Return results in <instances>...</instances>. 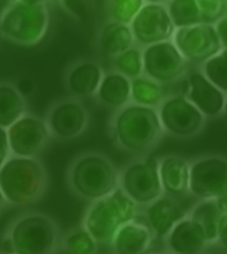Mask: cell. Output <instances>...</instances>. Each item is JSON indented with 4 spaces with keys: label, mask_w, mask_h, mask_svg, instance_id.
Returning a JSON list of instances; mask_svg holds the SVG:
<instances>
[{
    "label": "cell",
    "mask_w": 227,
    "mask_h": 254,
    "mask_svg": "<svg viewBox=\"0 0 227 254\" xmlns=\"http://www.w3.org/2000/svg\"><path fill=\"white\" fill-rule=\"evenodd\" d=\"M95 99L106 108L119 109L131 103V80L111 70L104 74L95 94Z\"/></svg>",
    "instance_id": "21"
},
{
    "label": "cell",
    "mask_w": 227,
    "mask_h": 254,
    "mask_svg": "<svg viewBox=\"0 0 227 254\" xmlns=\"http://www.w3.org/2000/svg\"><path fill=\"white\" fill-rule=\"evenodd\" d=\"M218 240L220 241L224 247L227 248V212L223 216V218L220 221V225H219Z\"/></svg>",
    "instance_id": "34"
},
{
    "label": "cell",
    "mask_w": 227,
    "mask_h": 254,
    "mask_svg": "<svg viewBox=\"0 0 227 254\" xmlns=\"http://www.w3.org/2000/svg\"><path fill=\"white\" fill-rule=\"evenodd\" d=\"M50 25V6L42 0H12L0 11V37L21 47L42 42Z\"/></svg>",
    "instance_id": "2"
},
{
    "label": "cell",
    "mask_w": 227,
    "mask_h": 254,
    "mask_svg": "<svg viewBox=\"0 0 227 254\" xmlns=\"http://www.w3.org/2000/svg\"><path fill=\"white\" fill-rule=\"evenodd\" d=\"M114 70L130 80L144 75V50L134 46L115 57Z\"/></svg>",
    "instance_id": "27"
},
{
    "label": "cell",
    "mask_w": 227,
    "mask_h": 254,
    "mask_svg": "<svg viewBox=\"0 0 227 254\" xmlns=\"http://www.w3.org/2000/svg\"><path fill=\"white\" fill-rule=\"evenodd\" d=\"M103 67L94 60H79L72 63L65 73V86L73 98L95 96L103 80Z\"/></svg>",
    "instance_id": "15"
},
{
    "label": "cell",
    "mask_w": 227,
    "mask_h": 254,
    "mask_svg": "<svg viewBox=\"0 0 227 254\" xmlns=\"http://www.w3.org/2000/svg\"><path fill=\"white\" fill-rule=\"evenodd\" d=\"M224 115H225V118L227 119V99H226V104H225V109H224Z\"/></svg>",
    "instance_id": "36"
},
{
    "label": "cell",
    "mask_w": 227,
    "mask_h": 254,
    "mask_svg": "<svg viewBox=\"0 0 227 254\" xmlns=\"http://www.w3.org/2000/svg\"><path fill=\"white\" fill-rule=\"evenodd\" d=\"M48 175L38 158L10 156L0 169V190L6 204L24 206L45 195Z\"/></svg>",
    "instance_id": "4"
},
{
    "label": "cell",
    "mask_w": 227,
    "mask_h": 254,
    "mask_svg": "<svg viewBox=\"0 0 227 254\" xmlns=\"http://www.w3.org/2000/svg\"><path fill=\"white\" fill-rule=\"evenodd\" d=\"M51 138L57 141H71L80 137L86 131L90 114L80 99L63 98L48 108L45 118Z\"/></svg>",
    "instance_id": "8"
},
{
    "label": "cell",
    "mask_w": 227,
    "mask_h": 254,
    "mask_svg": "<svg viewBox=\"0 0 227 254\" xmlns=\"http://www.w3.org/2000/svg\"><path fill=\"white\" fill-rule=\"evenodd\" d=\"M63 246L68 254H95L98 242L81 226L66 235Z\"/></svg>",
    "instance_id": "30"
},
{
    "label": "cell",
    "mask_w": 227,
    "mask_h": 254,
    "mask_svg": "<svg viewBox=\"0 0 227 254\" xmlns=\"http://www.w3.org/2000/svg\"><path fill=\"white\" fill-rule=\"evenodd\" d=\"M109 128L115 143L134 154H147L164 134L157 109L132 103L115 110Z\"/></svg>",
    "instance_id": "1"
},
{
    "label": "cell",
    "mask_w": 227,
    "mask_h": 254,
    "mask_svg": "<svg viewBox=\"0 0 227 254\" xmlns=\"http://www.w3.org/2000/svg\"><path fill=\"white\" fill-rule=\"evenodd\" d=\"M119 188L139 206H146L162 196L158 159L140 157L119 172Z\"/></svg>",
    "instance_id": "7"
},
{
    "label": "cell",
    "mask_w": 227,
    "mask_h": 254,
    "mask_svg": "<svg viewBox=\"0 0 227 254\" xmlns=\"http://www.w3.org/2000/svg\"><path fill=\"white\" fill-rule=\"evenodd\" d=\"M172 42L185 61L204 63L223 50L214 25L199 24L175 29Z\"/></svg>",
    "instance_id": "14"
},
{
    "label": "cell",
    "mask_w": 227,
    "mask_h": 254,
    "mask_svg": "<svg viewBox=\"0 0 227 254\" xmlns=\"http://www.w3.org/2000/svg\"><path fill=\"white\" fill-rule=\"evenodd\" d=\"M160 184L165 195L175 197L189 192L190 163L183 157L169 154L158 159Z\"/></svg>",
    "instance_id": "20"
},
{
    "label": "cell",
    "mask_w": 227,
    "mask_h": 254,
    "mask_svg": "<svg viewBox=\"0 0 227 254\" xmlns=\"http://www.w3.org/2000/svg\"><path fill=\"white\" fill-rule=\"evenodd\" d=\"M67 184L76 196L95 201L119 188V172L106 154L88 151L78 154L67 169Z\"/></svg>",
    "instance_id": "3"
},
{
    "label": "cell",
    "mask_w": 227,
    "mask_h": 254,
    "mask_svg": "<svg viewBox=\"0 0 227 254\" xmlns=\"http://www.w3.org/2000/svg\"><path fill=\"white\" fill-rule=\"evenodd\" d=\"M6 132L10 153L16 157L37 158L52 139L43 118L30 113L22 115Z\"/></svg>",
    "instance_id": "11"
},
{
    "label": "cell",
    "mask_w": 227,
    "mask_h": 254,
    "mask_svg": "<svg viewBox=\"0 0 227 254\" xmlns=\"http://www.w3.org/2000/svg\"><path fill=\"white\" fill-rule=\"evenodd\" d=\"M5 205H6V201H5V199H4V195H2L1 190H0V210H1L2 207L5 206Z\"/></svg>",
    "instance_id": "35"
},
{
    "label": "cell",
    "mask_w": 227,
    "mask_h": 254,
    "mask_svg": "<svg viewBox=\"0 0 227 254\" xmlns=\"http://www.w3.org/2000/svg\"><path fill=\"white\" fill-rule=\"evenodd\" d=\"M164 133L175 137H193L205 125V116L185 98L173 95L164 98L157 108Z\"/></svg>",
    "instance_id": "9"
},
{
    "label": "cell",
    "mask_w": 227,
    "mask_h": 254,
    "mask_svg": "<svg viewBox=\"0 0 227 254\" xmlns=\"http://www.w3.org/2000/svg\"><path fill=\"white\" fill-rule=\"evenodd\" d=\"M130 27L135 42L145 47L170 41L175 31L165 5L155 1H145Z\"/></svg>",
    "instance_id": "12"
},
{
    "label": "cell",
    "mask_w": 227,
    "mask_h": 254,
    "mask_svg": "<svg viewBox=\"0 0 227 254\" xmlns=\"http://www.w3.org/2000/svg\"><path fill=\"white\" fill-rule=\"evenodd\" d=\"M187 216L174 197L163 194L151 204L145 206L144 218L152 230L154 237L165 238L172 228Z\"/></svg>",
    "instance_id": "18"
},
{
    "label": "cell",
    "mask_w": 227,
    "mask_h": 254,
    "mask_svg": "<svg viewBox=\"0 0 227 254\" xmlns=\"http://www.w3.org/2000/svg\"><path fill=\"white\" fill-rule=\"evenodd\" d=\"M203 24L215 25L227 12V5L221 0H199Z\"/></svg>",
    "instance_id": "31"
},
{
    "label": "cell",
    "mask_w": 227,
    "mask_h": 254,
    "mask_svg": "<svg viewBox=\"0 0 227 254\" xmlns=\"http://www.w3.org/2000/svg\"><path fill=\"white\" fill-rule=\"evenodd\" d=\"M227 212V197L200 200L189 212V217L199 223L205 232L208 243L218 241V231L223 216Z\"/></svg>",
    "instance_id": "22"
},
{
    "label": "cell",
    "mask_w": 227,
    "mask_h": 254,
    "mask_svg": "<svg viewBox=\"0 0 227 254\" xmlns=\"http://www.w3.org/2000/svg\"><path fill=\"white\" fill-rule=\"evenodd\" d=\"M164 5L175 29L203 24L199 0H173Z\"/></svg>",
    "instance_id": "26"
},
{
    "label": "cell",
    "mask_w": 227,
    "mask_h": 254,
    "mask_svg": "<svg viewBox=\"0 0 227 254\" xmlns=\"http://www.w3.org/2000/svg\"><path fill=\"white\" fill-rule=\"evenodd\" d=\"M173 254H174V253H173Z\"/></svg>",
    "instance_id": "37"
},
{
    "label": "cell",
    "mask_w": 227,
    "mask_h": 254,
    "mask_svg": "<svg viewBox=\"0 0 227 254\" xmlns=\"http://www.w3.org/2000/svg\"><path fill=\"white\" fill-rule=\"evenodd\" d=\"M27 113L24 94L10 82H0V127L7 129Z\"/></svg>",
    "instance_id": "24"
},
{
    "label": "cell",
    "mask_w": 227,
    "mask_h": 254,
    "mask_svg": "<svg viewBox=\"0 0 227 254\" xmlns=\"http://www.w3.org/2000/svg\"><path fill=\"white\" fill-rule=\"evenodd\" d=\"M214 27H215V31L223 48H227V12L214 25Z\"/></svg>",
    "instance_id": "33"
},
{
    "label": "cell",
    "mask_w": 227,
    "mask_h": 254,
    "mask_svg": "<svg viewBox=\"0 0 227 254\" xmlns=\"http://www.w3.org/2000/svg\"><path fill=\"white\" fill-rule=\"evenodd\" d=\"M163 86L146 75L131 80V103L146 108L157 109L164 99Z\"/></svg>",
    "instance_id": "25"
},
{
    "label": "cell",
    "mask_w": 227,
    "mask_h": 254,
    "mask_svg": "<svg viewBox=\"0 0 227 254\" xmlns=\"http://www.w3.org/2000/svg\"><path fill=\"white\" fill-rule=\"evenodd\" d=\"M139 215V205L120 188L91 201L84 213L83 227L98 243H109L115 233Z\"/></svg>",
    "instance_id": "5"
},
{
    "label": "cell",
    "mask_w": 227,
    "mask_h": 254,
    "mask_svg": "<svg viewBox=\"0 0 227 254\" xmlns=\"http://www.w3.org/2000/svg\"><path fill=\"white\" fill-rule=\"evenodd\" d=\"M145 5L142 0H113L106 2V15L109 21L131 25L136 15Z\"/></svg>",
    "instance_id": "29"
},
{
    "label": "cell",
    "mask_w": 227,
    "mask_h": 254,
    "mask_svg": "<svg viewBox=\"0 0 227 254\" xmlns=\"http://www.w3.org/2000/svg\"><path fill=\"white\" fill-rule=\"evenodd\" d=\"M165 243L174 254H201L208 240L203 227L187 215L168 233Z\"/></svg>",
    "instance_id": "19"
},
{
    "label": "cell",
    "mask_w": 227,
    "mask_h": 254,
    "mask_svg": "<svg viewBox=\"0 0 227 254\" xmlns=\"http://www.w3.org/2000/svg\"><path fill=\"white\" fill-rule=\"evenodd\" d=\"M189 192L200 200L227 197V159L213 156L190 163Z\"/></svg>",
    "instance_id": "10"
},
{
    "label": "cell",
    "mask_w": 227,
    "mask_h": 254,
    "mask_svg": "<svg viewBox=\"0 0 227 254\" xmlns=\"http://www.w3.org/2000/svg\"><path fill=\"white\" fill-rule=\"evenodd\" d=\"M203 74L216 88L227 94V48H223L203 63Z\"/></svg>",
    "instance_id": "28"
},
{
    "label": "cell",
    "mask_w": 227,
    "mask_h": 254,
    "mask_svg": "<svg viewBox=\"0 0 227 254\" xmlns=\"http://www.w3.org/2000/svg\"><path fill=\"white\" fill-rule=\"evenodd\" d=\"M154 235L145 218L139 215L125 223L111 240L114 251L116 254H149L151 251Z\"/></svg>",
    "instance_id": "17"
},
{
    "label": "cell",
    "mask_w": 227,
    "mask_h": 254,
    "mask_svg": "<svg viewBox=\"0 0 227 254\" xmlns=\"http://www.w3.org/2000/svg\"><path fill=\"white\" fill-rule=\"evenodd\" d=\"M99 48L109 57H117L135 46V39L130 25L106 21L98 34Z\"/></svg>",
    "instance_id": "23"
},
{
    "label": "cell",
    "mask_w": 227,
    "mask_h": 254,
    "mask_svg": "<svg viewBox=\"0 0 227 254\" xmlns=\"http://www.w3.org/2000/svg\"><path fill=\"white\" fill-rule=\"evenodd\" d=\"M185 98L205 118H216L224 113L226 94L206 79L201 72H191L188 77V93Z\"/></svg>",
    "instance_id": "16"
},
{
    "label": "cell",
    "mask_w": 227,
    "mask_h": 254,
    "mask_svg": "<svg viewBox=\"0 0 227 254\" xmlns=\"http://www.w3.org/2000/svg\"><path fill=\"white\" fill-rule=\"evenodd\" d=\"M11 156L9 147V139H7L6 129L0 127V169L4 166L5 162Z\"/></svg>",
    "instance_id": "32"
},
{
    "label": "cell",
    "mask_w": 227,
    "mask_h": 254,
    "mask_svg": "<svg viewBox=\"0 0 227 254\" xmlns=\"http://www.w3.org/2000/svg\"><path fill=\"white\" fill-rule=\"evenodd\" d=\"M5 238L14 254H55L60 243V230L50 216L25 212L10 225Z\"/></svg>",
    "instance_id": "6"
},
{
    "label": "cell",
    "mask_w": 227,
    "mask_h": 254,
    "mask_svg": "<svg viewBox=\"0 0 227 254\" xmlns=\"http://www.w3.org/2000/svg\"><path fill=\"white\" fill-rule=\"evenodd\" d=\"M185 67L187 61L172 40L144 48V74L159 84L174 82L184 73Z\"/></svg>",
    "instance_id": "13"
}]
</instances>
